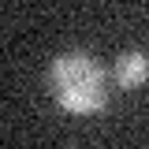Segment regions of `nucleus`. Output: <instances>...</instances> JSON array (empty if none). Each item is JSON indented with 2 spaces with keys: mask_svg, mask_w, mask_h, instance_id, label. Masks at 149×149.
<instances>
[{
  "mask_svg": "<svg viewBox=\"0 0 149 149\" xmlns=\"http://www.w3.org/2000/svg\"><path fill=\"white\" fill-rule=\"evenodd\" d=\"M45 86L52 101L71 116H97L108 104V74L82 49H63L52 56Z\"/></svg>",
  "mask_w": 149,
  "mask_h": 149,
  "instance_id": "f257e3e1",
  "label": "nucleus"
},
{
  "mask_svg": "<svg viewBox=\"0 0 149 149\" xmlns=\"http://www.w3.org/2000/svg\"><path fill=\"white\" fill-rule=\"evenodd\" d=\"M146 78H149V56L142 52V49H127V52L116 56V63H112V82H116L119 90H138Z\"/></svg>",
  "mask_w": 149,
  "mask_h": 149,
  "instance_id": "f03ea898",
  "label": "nucleus"
}]
</instances>
